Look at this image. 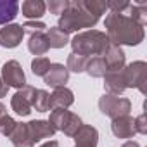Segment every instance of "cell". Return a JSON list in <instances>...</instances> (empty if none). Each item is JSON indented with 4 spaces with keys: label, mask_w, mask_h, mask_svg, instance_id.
<instances>
[{
    "label": "cell",
    "mask_w": 147,
    "mask_h": 147,
    "mask_svg": "<svg viewBox=\"0 0 147 147\" xmlns=\"http://www.w3.org/2000/svg\"><path fill=\"white\" fill-rule=\"evenodd\" d=\"M49 123L54 126V130L57 131H62L64 135L67 137H75L76 131L82 128V118L75 113H71L67 109H54L50 113V118H49Z\"/></svg>",
    "instance_id": "cell-4"
},
{
    "label": "cell",
    "mask_w": 147,
    "mask_h": 147,
    "mask_svg": "<svg viewBox=\"0 0 147 147\" xmlns=\"http://www.w3.org/2000/svg\"><path fill=\"white\" fill-rule=\"evenodd\" d=\"M21 11H23L24 18H28L30 21H36L45 14L47 4L42 2V0H26V2H23V5H21Z\"/></svg>",
    "instance_id": "cell-18"
},
{
    "label": "cell",
    "mask_w": 147,
    "mask_h": 147,
    "mask_svg": "<svg viewBox=\"0 0 147 147\" xmlns=\"http://www.w3.org/2000/svg\"><path fill=\"white\" fill-rule=\"evenodd\" d=\"M16 121L7 114V116H4L2 119H0V133L2 135H5V137H9L12 131H14V128H16Z\"/></svg>",
    "instance_id": "cell-26"
},
{
    "label": "cell",
    "mask_w": 147,
    "mask_h": 147,
    "mask_svg": "<svg viewBox=\"0 0 147 147\" xmlns=\"http://www.w3.org/2000/svg\"><path fill=\"white\" fill-rule=\"evenodd\" d=\"M7 92H9V87L4 83V80H2V78H0V99L5 97V95H7Z\"/></svg>",
    "instance_id": "cell-30"
},
{
    "label": "cell",
    "mask_w": 147,
    "mask_h": 147,
    "mask_svg": "<svg viewBox=\"0 0 147 147\" xmlns=\"http://www.w3.org/2000/svg\"><path fill=\"white\" fill-rule=\"evenodd\" d=\"M19 12V4L16 0H0V24H11Z\"/></svg>",
    "instance_id": "cell-20"
},
{
    "label": "cell",
    "mask_w": 147,
    "mask_h": 147,
    "mask_svg": "<svg viewBox=\"0 0 147 147\" xmlns=\"http://www.w3.org/2000/svg\"><path fill=\"white\" fill-rule=\"evenodd\" d=\"M47 38H49V45H50L52 49H62V47H66V45L69 43L67 33H64V31L59 30L57 26L47 30Z\"/></svg>",
    "instance_id": "cell-22"
},
{
    "label": "cell",
    "mask_w": 147,
    "mask_h": 147,
    "mask_svg": "<svg viewBox=\"0 0 147 147\" xmlns=\"http://www.w3.org/2000/svg\"><path fill=\"white\" fill-rule=\"evenodd\" d=\"M121 147H140V145H138V142H135V140H128V142H125Z\"/></svg>",
    "instance_id": "cell-31"
},
{
    "label": "cell",
    "mask_w": 147,
    "mask_h": 147,
    "mask_svg": "<svg viewBox=\"0 0 147 147\" xmlns=\"http://www.w3.org/2000/svg\"><path fill=\"white\" fill-rule=\"evenodd\" d=\"M4 83L7 87H14V88H23L26 85V76L24 71L21 67V64L18 61H7L2 66V76Z\"/></svg>",
    "instance_id": "cell-7"
},
{
    "label": "cell",
    "mask_w": 147,
    "mask_h": 147,
    "mask_svg": "<svg viewBox=\"0 0 147 147\" xmlns=\"http://www.w3.org/2000/svg\"><path fill=\"white\" fill-rule=\"evenodd\" d=\"M4 116H7V107H5L2 102H0V119H2Z\"/></svg>",
    "instance_id": "cell-33"
},
{
    "label": "cell",
    "mask_w": 147,
    "mask_h": 147,
    "mask_svg": "<svg viewBox=\"0 0 147 147\" xmlns=\"http://www.w3.org/2000/svg\"><path fill=\"white\" fill-rule=\"evenodd\" d=\"M11 142L14 147H33V140L30 138V133H28V128H26V123H18L14 131L9 135Z\"/></svg>",
    "instance_id": "cell-19"
},
{
    "label": "cell",
    "mask_w": 147,
    "mask_h": 147,
    "mask_svg": "<svg viewBox=\"0 0 147 147\" xmlns=\"http://www.w3.org/2000/svg\"><path fill=\"white\" fill-rule=\"evenodd\" d=\"M50 49L49 45V38H47V33L45 31H38V33H33L30 35V42H28V50L36 55V57H42L43 54H47Z\"/></svg>",
    "instance_id": "cell-17"
},
{
    "label": "cell",
    "mask_w": 147,
    "mask_h": 147,
    "mask_svg": "<svg viewBox=\"0 0 147 147\" xmlns=\"http://www.w3.org/2000/svg\"><path fill=\"white\" fill-rule=\"evenodd\" d=\"M23 36H24V30L21 24L16 23L5 24L0 30V45L5 49H16L23 42Z\"/></svg>",
    "instance_id": "cell-9"
},
{
    "label": "cell",
    "mask_w": 147,
    "mask_h": 147,
    "mask_svg": "<svg viewBox=\"0 0 147 147\" xmlns=\"http://www.w3.org/2000/svg\"><path fill=\"white\" fill-rule=\"evenodd\" d=\"M23 30H24V33L33 35V33H38V31H45L47 26H45V23H42V21H26V23L23 24Z\"/></svg>",
    "instance_id": "cell-28"
},
{
    "label": "cell",
    "mask_w": 147,
    "mask_h": 147,
    "mask_svg": "<svg viewBox=\"0 0 147 147\" xmlns=\"http://www.w3.org/2000/svg\"><path fill=\"white\" fill-rule=\"evenodd\" d=\"M50 61L47 59V57H35L33 61H31V71H33V75L35 76H45L47 75V71L50 69Z\"/></svg>",
    "instance_id": "cell-25"
},
{
    "label": "cell",
    "mask_w": 147,
    "mask_h": 147,
    "mask_svg": "<svg viewBox=\"0 0 147 147\" xmlns=\"http://www.w3.org/2000/svg\"><path fill=\"white\" fill-rule=\"evenodd\" d=\"M99 131L92 125H82V128L75 135V147H97Z\"/></svg>",
    "instance_id": "cell-15"
},
{
    "label": "cell",
    "mask_w": 147,
    "mask_h": 147,
    "mask_svg": "<svg viewBox=\"0 0 147 147\" xmlns=\"http://www.w3.org/2000/svg\"><path fill=\"white\" fill-rule=\"evenodd\" d=\"M104 88L111 95H119L126 90L125 85V76H123V69L118 71H107L104 75Z\"/></svg>",
    "instance_id": "cell-14"
},
{
    "label": "cell",
    "mask_w": 147,
    "mask_h": 147,
    "mask_svg": "<svg viewBox=\"0 0 147 147\" xmlns=\"http://www.w3.org/2000/svg\"><path fill=\"white\" fill-rule=\"evenodd\" d=\"M36 88L30 87V85H24L23 88H19L12 99H11V107L16 114L19 116H28L31 113V102H33V94H35Z\"/></svg>",
    "instance_id": "cell-8"
},
{
    "label": "cell",
    "mask_w": 147,
    "mask_h": 147,
    "mask_svg": "<svg viewBox=\"0 0 147 147\" xmlns=\"http://www.w3.org/2000/svg\"><path fill=\"white\" fill-rule=\"evenodd\" d=\"M87 62H88V57L71 52V54L67 55L66 69H67V71H73V73H83V71H85V67H87Z\"/></svg>",
    "instance_id": "cell-24"
},
{
    "label": "cell",
    "mask_w": 147,
    "mask_h": 147,
    "mask_svg": "<svg viewBox=\"0 0 147 147\" xmlns=\"http://www.w3.org/2000/svg\"><path fill=\"white\" fill-rule=\"evenodd\" d=\"M31 107L36 109L38 113H47L50 109V94L45 90H35Z\"/></svg>",
    "instance_id": "cell-23"
},
{
    "label": "cell",
    "mask_w": 147,
    "mask_h": 147,
    "mask_svg": "<svg viewBox=\"0 0 147 147\" xmlns=\"http://www.w3.org/2000/svg\"><path fill=\"white\" fill-rule=\"evenodd\" d=\"M107 11L104 0H73L61 14L57 28L64 33H75L83 28H92L99 23L100 16Z\"/></svg>",
    "instance_id": "cell-1"
},
{
    "label": "cell",
    "mask_w": 147,
    "mask_h": 147,
    "mask_svg": "<svg viewBox=\"0 0 147 147\" xmlns=\"http://www.w3.org/2000/svg\"><path fill=\"white\" fill-rule=\"evenodd\" d=\"M69 5V0H50L49 2V11L50 14H62Z\"/></svg>",
    "instance_id": "cell-27"
},
{
    "label": "cell",
    "mask_w": 147,
    "mask_h": 147,
    "mask_svg": "<svg viewBox=\"0 0 147 147\" xmlns=\"http://www.w3.org/2000/svg\"><path fill=\"white\" fill-rule=\"evenodd\" d=\"M75 102V94L69 88L61 87V88H54V94L50 95V109H67L69 106H73Z\"/></svg>",
    "instance_id": "cell-16"
},
{
    "label": "cell",
    "mask_w": 147,
    "mask_h": 147,
    "mask_svg": "<svg viewBox=\"0 0 147 147\" xmlns=\"http://www.w3.org/2000/svg\"><path fill=\"white\" fill-rule=\"evenodd\" d=\"M123 76L126 88H138L142 94H145V83H147V64L144 61H135L123 67Z\"/></svg>",
    "instance_id": "cell-6"
},
{
    "label": "cell",
    "mask_w": 147,
    "mask_h": 147,
    "mask_svg": "<svg viewBox=\"0 0 147 147\" xmlns=\"http://www.w3.org/2000/svg\"><path fill=\"white\" fill-rule=\"evenodd\" d=\"M40 147H59V144H57L55 140H49V142H45V144L40 145Z\"/></svg>",
    "instance_id": "cell-32"
},
{
    "label": "cell",
    "mask_w": 147,
    "mask_h": 147,
    "mask_svg": "<svg viewBox=\"0 0 147 147\" xmlns=\"http://www.w3.org/2000/svg\"><path fill=\"white\" fill-rule=\"evenodd\" d=\"M67 80H69V71L66 69L64 64H50V69L47 71V75L43 76L45 85H49L50 88L66 87Z\"/></svg>",
    "instance_id": "cell-10"
},
{
    "label": "cell",
    "mask_w": 147,
    "mask_h": 147,
    "mask_svg": "<svg viewBox=\"0 0 147 147\" xmlns=\"http://www.w3.org/2000/svg\"><path fill=\"white\" fill-rule=\"evenodd\" d=\"M26 128H28V133H30V138L33 140V144H36L43 138H50L55 133L54 126L45 119H33V121L26 123Z\"/></svg>",
    "instance_id": "cell-11"
},
{
    "label": "cell",
    "mask_w": 147,
    "mask_h": 147,
    "mask_svg": "<svg viewBox=\"0 0 147 147\" xmlns=\"http://www.w3.org/2000/svg\"><path fill=\"white\" fill-rule=\"evenodd\" d=\"M99 109L102 114L109 116L111 119H116L119 116H128L131 111V102L125 97H118V95H111L106 94L99 99Z\"/></svg>",
    "instance_id": "cell-5"
},
{
    "label": "cell",
    "mask_w": 147,
    "mask_h": 147,
    "mask_svg": "<svg viewBox=\"0 0 147 147\" xmlns=\"http://www.w3.org/2000/svg\"><path fill=\"white\" fill-rule=\"evenodd\" d=\"M135 131L145 135L147 133V121H145V114L142 113L138 118H135Z\"/></svg>",
    "instance_id": "cell-29"
},
{
    "label": "cell",
    "mask_w": 147,
    "mask_h": 147,
    "mask_svg": "<svg viewBox=\"0 0 147 147\" xmlns=\"http://www.w3.org/2000/svg\"><path fill=\"white\" fill-rule=\"evenodd\" d=\"M69 43H71L75 54H80L85 57H88V55L95 57V55H102L111 42L104 31L88 30V31L78 33L73 40H69Z\"/></svg>",
    "instance_id": "cell-3"
},
{
    "label": "cell",
    "mask_w": 147,
    "mask_h": 147,
    "mask_svg": "<svg viewBox=\"0 0 147 147\" xmlns=\"http://www.w3.org/2000/svg\"><path fill=\"white\" fill-rule=\"evenodd\" d=\"M130 4L126 5L125 11L121 12H109L106 18V30H107V38L113 45H138L145 33H144V26L138 24L128 12Z\"/></svg>",
    "instance_id": "cell-2"
},
{
    "label": "cell",
    "mask_w": 147,
    "mask_h": 147,
    "mask_svg": "<svg viewBox=\"0 0 147 147\" xmlns=\"http://www.w3.org/2000/svg\"><path fill=\"white\" fill-rule=\"evenodd\" d=\"M85 71L92 78H104V75L107 73V67H106V62H104L102 55H95V57L88 59Z\"/></svg>",
    "instance_id": "cell-21"
},
{
    "label": "cell",
    "mask_w": 147,
    "mask_h": 147,
    "mask_svg": "<svg viewBox=\"0 0 147 147\" xmlns=\"http://www.w3.org/2000/svg\"><path fill=\"white\" fill-rule=\"evenodd\" d=\"M111 130H113V135L118 138H131L137 133L135 131V119L131 116H119V118L113 119Z\"/></svg>",
    "instance_id": "cell-13"
},
{
    "label": "cell",
    "mask_w": 147,
    "mask_h": 147,
    "mask_svg": "<svg viewBox=\"0 0 147 147\" xmlns=\"http://www.w3.org/2000/svg\"><path fill=\"white\" fill-rule=\"evenodd\" d=\"M102 59L106 62L107 71H118V69H123L125 67V52L118 45L109 43V47L102 54Z\"/></svg>",
    "instance_id": "cell-12"
}]
</instances>
